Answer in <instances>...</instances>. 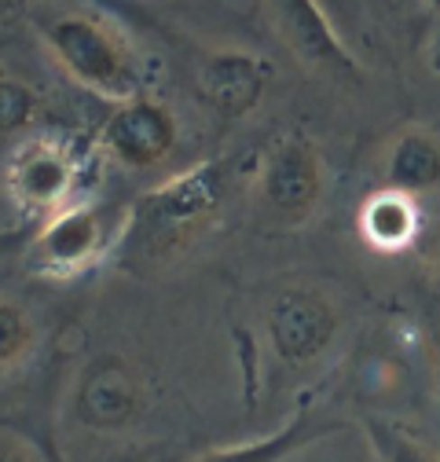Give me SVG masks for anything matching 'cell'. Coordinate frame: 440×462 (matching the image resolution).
I'll use <instances>...</instances> for the list:
<instances>
[{
  "instance_id": "obj_3",
  "label": "cell",
  "mask_w": 440,
  "mask_h": 462,
  "mask_svg": "<svg viewBox=\"0 0 440 462\" xmlns=\"http://www.w3.org/2000/svg\"><path fill=\"white\" fill-rule=\"evenodd\" d=\"M115 209L92 202H74L51 213L30 243V254L44 275H78L92 268L115 243Z\"/></svg>"
},
{
  "instance_id": "obj_12",
  "label": "cell",
  "mask_w": 440,
  "mask_h": 462,
  "mask_svg": "<svg viewBox=\"0 0 440 462\" xmlns=\"http://www.w3.org/2000/svg\"><path fill=\"white\" fill-rule=\"evenodd\" d=\"M385 188L408 199L440 191V140L426 129H408L385 154Z\"/></svg>"
},
{
  "instance_id": "obj_21",
  "label": "cell",
  "mask_w": 440,
  "mask_h": 462,
  "mask_svg": "<svg viewBox=\"0 0 440 462\" xmlns=\"http://www.w3.org/2000/svg\"><path fill=\"white\" fill-rule=\"evenodd\" d=\"M429 8H433V12L440 15V0H429Z\"/></svg>"
},
{
  "instance_id": "obj_6",
  "label": "cell",
  "mask_w": 440,
  "mask_h": 462,
  "mask_svg": "<svg viewBox=\"0 0 440 462\" xmlns=\"http://www.w3.org/2000/svg\"><path fill=\"white\" fill-rule=\"evenodd\" d=\"M143 382L136 367L125 356L103 353L85 364L78 389H74V415L81 426L99 430V433H115L133 426L143 415Z\"/></svg>"
},
{
  "instance_id": "obj_19",
  "label": "cell",
  "mask_w": 440,
  "mask_h": 462,
  "mask_svg": "<svg viewBox=\"0 0 440 462\" xmlns=\"http://www.w3.org/2000/svg\"><path fill=\"white\" fill-rule=\"evenodd\" d=\"M429 67H433V74H440V30H436V37L429 44Z\"/></svg>"
},
{
  "instance_id": "obj_11",
  "label": "cell",
  "mask_w": 440,
  "mask_h": 462,
  "mask_svg": "<svg viewBox=\"0 0 440 462\" xmlns=\"http://www.w3.org/2000/svg\"><path fill=\"white\" fill-rule=\"evenodd\" d=\"M349 422L345 419H335V415H323V411H298L283 430H275L268 437H257V440H246V444H232V448H216L209 455H198L195 462H287L294 458L298 451L335 437V433H345Z\"/></svg>"
},
{
  "instance_id": "obj_20",
  "label": "cell",
  "mask_w": 440,
  "mask_h": 462,
  "mask_svg": "<svg viewBox=\"0 0 440 462\" xmlns=\"http://www.w3.org/2000/svg\"><path fill=\"white\" fill-rule=\"evenodd\" d=\"M433 268H436V275H440V243H436V254H433Z\"/></svg>"
},
{
  "instance_id": "obj_10",
  "label": "cell",
  "mask_w": 440,
  "mask_h": 462,
  "mask_svg": "<svg viewBox=\"0 0 440 462\" xmlns=\"http://www.w3.org/2000/svg\"><path fill=\"white\" fill-rule=\"evenodd\" d=\"M271 81V67L250 51H213L198 70V92L209 103V110L225 122H239L261 106L264 88Z\"/></svg>"
},
{
  "instance_id": "obj_14",
  "label": "cell",
  "mask_w": 440,
  "mask_h": 462,
  "mask_svg": "<svg viewBox=\"0 0 440 462\" xmlns=\"http://www.w3.org/2000/svg\"><path fill=\"white\" fill-rule=\"evenodd\" d=\"M363 430L378 462H440V451L397 419H367Z\"/></svg>"
},
{
  "instance_id": "obj_2",
  "label": "cell",
  "mask_w": 440,
  "mask_h": 462,
  "mask_svg": "<svg viewBox=\"0 0 440 462\" xmlns=\"http://www.w3.org/2000/svg\"><path fill=\"white\" fill-rule=\"evenodd\" d=\"M228 191V162H198L173 180L158 184L136 202V217L151 227V236H188L198 231L220 206Z\"/></svg>"
},
{
  "instance_id": "obj_4",
  "label": "cell",
  "mask_w": 440,
  "mask_h": 462,
  "mask_svg": "<svg viewBox=\"0 0 440 462\" xmlns=\"http://www.w3.org/2000/svg\"><path fill=\"white\" fill-rule=\"evenodd\" d=\"M264 330L271 341V353L287 367H305L319 360L338 334V309L319 291L308 286H287L271 298L264 312Z\"/></svg>"
},
{
  "instance_id": "obj_7",
  "label": "cell",
  "mask_w": 440,
  "mask_h": 462,
  "mask_svg": "<svg viewBox=\"0 0 440 462\" xmlns=\"http://www.w3.org/2000/svg\"><path fill=\"white\" fill-rule=\"evenodd\" d=\"M268 5L275 30L301 67L335 81H363V67L335 33L319 0H268Z\"/></svg>"
},
{
  "instance_id": "obj_17",
  "label": "cell",
  "mask_w": 440,
  "mask_h": 462,
  "mask_svg": "<svg viewBox=\"0 0 440 462\" xmlns=\"http://www.w3.org/2000/svg\"><path fill=\"white\" fill-rule=\"evenodd\" d=\"M0 462H44L41 451L23 440L19 433H8V430H0Z\"/></svg>"
},
{
  "instance_id": "obj_9",
  "label": "cell",
  "mask_w": 440,
  "mask_h": 462,
  "mask_svg": "<svg viewBox=\"0 0 440 462\" xmlns=\"http://www.w3.org/2000/svg\"><path fill=\"white\" fill-rule=\"evenodd\" d=\"M8 184L15 202L33 213V217H51L67 206H74V191H78V158L51 143V140H37L30 147H23L12 162Z\"/></svg>"
},
{
  "instance_id": "obj_16",
  "label": "cell",
  "mask_w": 440,
  "mask_h": 462,
  "mask_svg": "<svg viewBox=\"0 0 440 462\" xmlns=\"http://www.w3.org/2000/svg\"><path fill=\"white\" fill-rule=\"evenodd\" d=\"M30 349H33V323L26 309L0 298V371L23 364Z\"/></svg>"
},
{
  "instance_id": "obj_5",
  "label": "cell",
  "mask_w": 440,
  "mask_h": 462,
  "mask_svg": "<svg viewBox=\"0 0 440 462\" xmlns=\"http://www.w3.org/2000/svg\"><path fill=\"white\" fill-rule=\"evenodd\" d=\"M323 188H326L323 158L308 140L287 136L268 151L257 191L264 209L280 224H305L316 213Z\"/></svg>"
},
{
  "instance_id": "obj_15",
  "label": "cell",
  "mask_w": 440,
  "mask_h": 462,
  "mask_svg": "<svg viewBox=\"0 0 440 462\" xmlns=\"http://www.w3.org/2000/svg\"><path fill=\"white\" fill-rule=\"evenodd\" d=\"M37 118V92L19 81L0 74V136H19Z\"/></svg>"
},
{
  "instance_id": "obj_18",
  "label": "cell",
  "mask_w": 440,
  "mask_h": 462,
  "mask_svg": "<svg viewBox=\"0 0 440 462\" xmlns=\"http://www.w3.org/2000/svg\"><path fill=\"white\" fill-rule=\"evenodd\" d=\"M33 236H37V231H30L26 224H23V227H0V257H8V254H15V250H23Z\"/></svg>"
},
{
  "instance_id": "obj_1",
  "label": "cell",
  "mask_w": 440,
  "mask_h": 462,
  "mask_svg": "<svg viewBox=\"0 0 440 462\" xmlns=\"http://www.w3.org/2000/svg\"><path fill=\"white\" fill-rule=\"evenodd\" d=\"M48 51L78 85L92 88L103 99H136L140 96V67L115 30L88 15H63L44 26Z\"/></svg>"
},
{
  "instance_id": "obj_8",
  "label": "cell",
  "mask_w": 440,
  "mask_h": 462,
  "mask_svg": "<svg viewBox=\"0 0 440 462\" xmlns=\"http://www.w3.org/2000/svg\"><path fill=\"white\" fill-rule=\"evenodd\" d=\"M180 140L177 114L147 96L125 99L103 122V147L129 169H151L173 154Z\"/></svg>"
},
{
  "instance_id": "obj_13",
  "label": "cell",
  "mask_w": 440,
  "mask_h": 462,
  "mask_svg": "<svg viewBox=\"0 0 440 462\" xmlns=\"http://www.w3.org/2000/svg\"><path fill=\"white\" fill-rule=\"evenodd\" d=\"M360 236L367 239V246L381 250V254H397L404 246L415 243L418 236V206L415 199L381 188L378 195H371L360 209Z\"/></svg>"
}]
</instances>
